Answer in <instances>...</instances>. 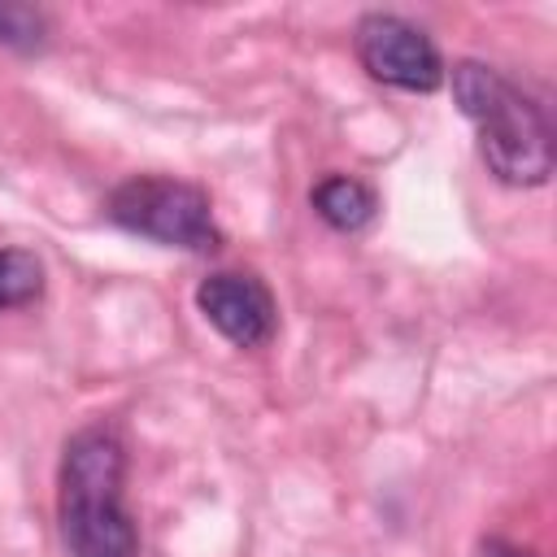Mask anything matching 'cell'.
Returning <instances> with one entry per match:
<instances>
[{
	"label": "cell",
	"mask_w": 557,
	"mask_h": 557,
	"mask_svg": "<svg viewBox=\"0 0 557 557\" xmlns=\"http://www.w3.org/2000/svg\"><path fill=\"white\" fill-rule=\"evenodd\" d=\"M309 205H313V213H318L331 231H344V235L366 231V226L374 222V213H379V196H374L361 178H352V174H326V178L309 191Z\"/></svg>",
	"instance_id": "8992f818"
},
{
	"label": "cell",
	"mask_w": 557,
	"mask_h": 557,
	"mask_svg": "<svg viewBox=\"0 0 557 557\" xmlns=\"http://www.w3.org/2000/svg\"><path fill=\"white\" fill-rule=\"evenodd\" d=\"M474 557H535L531 548H522V544H509V540H483L479 548H474Z\"/></svg>",
	"instance_id": "9c48e42d"
},
{
	"label": "cell",
	"mask_w": 557,
	"mask_h": 557,
	"mask_svg": "<svg viewBox=\"0 0 557 557\" xmlns=\"http://www.w3.org/2000/svg\"><path fill=\"white\" fill-rule=\"evenodd\" d=\"M453 100L479 135L483 165L509 187H540L553 174V126L544 109L483 61L453 65Z\"/></svg>",
	"instance_id": "7a4b0ae2"
},
{
	"label": "cell",
	"mask_w": 557,
	"mask_h": 557,
	"mask_svg": "<svg viewBox=\"0 0 557 557\" xmlns=\"http://www.w3.org/2000/svg\"><path fill=\"white\" fill-rule=\"evenodd\" d=\"M352 44L366 74L400 91H435L448 74L431 35L400 13H366L352 30Z\"/></svg>",
	"instance_id": "277c9868"
},
{
	"label": "cell",
	"mask_w": 557,
	"mask_h": 557,
	"mask_svg": "<svg viewBox=\"0 0 557 557\" xmlns=\"http://www.w3.org/2000/svg\"><path fill=\"white\" fill-rule=\"evenodd\" d=\"M196 309L235 348H261L278 326V309H274L270 287L244 270H218V274L200 278Z\"/></svg>",
	"instance_id": "5b68a950"
},
{
	"label": "cell",
	"mask_w": 557,
	"mask_h": 557,
	"mask_svg": "<svg viewBox=\"0 0 557 557\" xmlns=\"http://www.w3.org/2000/svg\"><path fill=\"white\" fill-rule=\"evenodd\" d=\"M104 218L139 239H152L161 248L183 252H213L222 244V231L213 222V205L196 183L161 178V174H135L117 183L104 200Z\"/></svg>",
	"instance_id": "3957f363"
},
{
	"label": "cell",
	"mask_w": 557,
	"mask_h": 557,
	"mask_svg": "<svg viewBox=\"0 0 557 557\" xmlns=\"http://www.w3.org/2000/svg\"><path fill=\"white\" fill-rule=\"evenodd\" d=\"M44 296V261L30 248H0V313Z\"/></svg>",
	"instance_id": "52a82bcc"
},
{
	"label": "cell",
	"mask_w": 557,
	"mask_h": 557,
	"mask_svg": "<svg viewBox=\"0 0 557 557\" xmlns=\"http://www.w3.org/2000/svg\"><path fill=\"white\" fill-rule=\"evenodd\" d=\"M57 527L70 557H139V531L126 509V444L113 426L91 422L65 440Z\"/></svg>",
	"instance_id": "6da1fadb"
},
{
	"label": "cell",
	"mask_w": 557,
	"mask_h": 557,
	"mask_svg": "<svg viewBox=\"0 0 557 557\" xmlns=\"http://www.w3.org/2000/svg\"><path fill=\"white\" fill-rule=\"evenodd\" d=\"M0 44L17 52H35L44 44V17L26 4H0Z\"/></svg>",
	"instance_id": "ba28073f"
}]
</instances>
